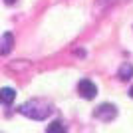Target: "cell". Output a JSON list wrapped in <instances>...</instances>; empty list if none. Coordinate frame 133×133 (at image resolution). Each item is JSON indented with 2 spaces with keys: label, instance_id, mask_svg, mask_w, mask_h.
Instances as JSON below:
<instances>
[{
  "label": "cell",
  "instance_id": "9c48e42d",
  "mask_svg": "<svg viewBox=\"0 0 133 133\" xmlns=\"http://www.w3.org/2000/svg\"><path fill=\"white\" fill-rule=\"evenodd\" d=\"M129 95H131V97H133V85H131V89H129Z\"/></svg>",
  "mask_w": 133,
  "mask_h": 133
},
{
  "label": "cell",
  "instance_id": "277c9868",
  "mask_svg": "<svg viewBox=\"0 0 133 133\" xmlns=\"http://www.w3.org/2000/svg\"><path fill=\"white\" fill-rule=\"evenodd\" d=\"M12 44H14V36H12V32H4L2 34V42H0V52H2V56H6L8 52L12 50Z\"/></svg>",
  "mask_w": 133,
  "mask_h": 133
},
{
  "label": "cell",
  "instance_id": "6da1fadb",
  "mask_svg": "<svg viewBox=\"0 0 133 133\" xmlns=\"http://www.w3.org/2000/svg\"><path fill=\"white\" fill-rule=\"evenodd\" d=\"M20 113L26 117H32V119H36V121H42V119H46V117L52 113L50 105L48 103H44V101L40 99H32V101H26L24 105H20Z\"/></svg>",
  "mask_w": 133,
  "mask_h": 133
},
{
  "label": "cell",
  "instance_id": "7a4b0ae2",
  "mask_svg": "<svg viewBox=\"0 0 133 133\" xmlns=\"http://www.w3.org/2000/svg\"><path fill=\"white\" fill-rule=\"evenodd\" d=\"M78 91L82 95L83 99H94L95 95H97V85H95L91 79H82L78 83Z\"/></svg>",
  "mask_w": 133,
  "mask_h": 133
},
{
  "label": "cell",
  "instance_id": "8992f818",
  "mask_svg": "<svg viewBox=\"0 0 133 133\" xmlns=\"http://www.w3.org/2000/svg\"><path fill=\"white\" fill-rule=\"evenodd\" d=\"M117 76H119V79H129L133 76V66L131 64H123V66L119 68V74H117Z\"/></svg>",
  "mask_w": 133,
  "mask_h": 133
},
{
  "label": "cell",
  "instance_id": "5b68a950",
  "mask_svg": "<svg viewBox=\"0 0 133 133\" xmlns=\"http://www.w3.org/2000/svg\"><path fill=\"white\" fill-rule=\"evenodd\" d=\"M0 99H2L4 105H10L12 101L16 99V91H14L12 88H2L0 89Z\"/></svg>",
  "mask_w": 133,
  "mask_h": 133
},
{
  "label": "cell",
  "instance_id": "52a82bcc",
  "mask_svg": "<svg viewBox=\"0 0 133 133\" xmlns=\"http://www.w3.org/2000/svg\"><path fill=\"white\" fill-rule=\"evenodd\" d=\"M46 131L48 133H58V131H66V127H64L62 121H54V123H50V125L46 127Z\"/></svg>",
  "mask_w": 133,
  "mask_h": 133
},
{
  "label": "cell",
  "instance_id": "3957f363",
  "mask_svg": "<svg viewBox=\"0 0 133 133\" xmlns=\"http://www.w3.org/2000/svg\"><path fill=\"white\" fill-rule=\"evenodd\" d=\"M94 115L97 117V119H101V121H111V119L117 115V109H115V105L103 103V105H99L97 109L94 111Z\"/></svg>",
  "mask_w": 133,
  "mask_h": 133
},
{
  "label": "cell",
  "instance_id": "ba28073f",
  "mask_svg": "<svg viewBox=\"0 0 133 133\" xmlns=\"http://www.w3.org/2000/svg\"><path fill=\"white\" fill-rule=\"evenodd\" d=\"M6 4H12V2H16V0H4Z\"/></svg>",
  "mask_w": 133,
  "mask_h": 133
}]
</instances>
